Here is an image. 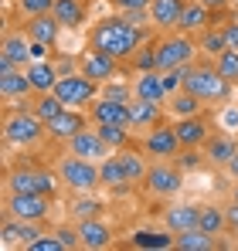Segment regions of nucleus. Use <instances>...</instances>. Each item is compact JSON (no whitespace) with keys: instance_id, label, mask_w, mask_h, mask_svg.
<instances>
[{"instance_id":"f257e3e1","label":"nucleus","mask_w":238,"mask_h":251,"mask_svg":"<svg viewBox=\"0 0 238 251\" xmlns=\"http://www.w3.org/2000/svg\"><path fill=\"white\" fill-rule=\"evenodd\" d=\"M147 44V27L140 24H129L122 14H113V17H102L92 24L89 31V48H99L106 54H113L119 61H133V54Z\"/></svg>"},{"instance_id":"f03ea898","label":"nucleus","mask_w":238,"mask_h":251,"mask_svg":"<svg viewBox=\"0 0 238 251\" xmlns=\"http://www.w3.org/2000/svg\"><path fill=\"white\" fill-rule=\"evenodd\" d=\"M180 88L191 92V95H198L204 105H221V102L232 99L235 85L218 72L214 61H191V65L180 68Z\"/></svg>"},{"instance_id":"7ed1b4c3","label":"nucleus","mask_w":238,"mask_h":251,"mask_svg":"<svg viewBox=\"0 0 238 251\" xmlns=\"http://www.w3.org/2000/svg\"><path fill=\"white\" fill-rule=\"evenodd\" d=\"M44 136H48L44 119H38V116H34L31 109H24V105L3 116V143H7V146L31 150V146H38Z\"/></svg>"},{"instance_id":"20e7f679","label":"nucleus","mask_w":238,"mask_h":251,"mask_svg":"<svg viewBox=\"0 0 238 251\" xmlns=\"http://www.w3.org/2000/svg\"><path fill=\"white\" fill-rule=\"evenodd\" d=\"M55 173L61 180V187L75 190V194H92L102 187V176H99V163L95 160H85V156H75V153H65L58 163H55Z\"/></svg>"},{"instance_id":"39448f33","label":"nucleus","mask_w":238,"mask_h":251,"mask_svg":"<svg viewBox=\"0 0 238 251\" xmlns=\"http://www.w3.org/2000/svg\"><path fill=\"white\" fill-rule=\"evenodd\" d=\"M157 48V72H174V68H184L194 61L198 54V38L194 34H184V31H170L167 38L153 41Z\"/></svg>"},{"instance_id":"423d86ee","label":"nucleus","mask_w":238,"mask_h":251,"mask_svg":"<svg viewBox=\"0 0 238 251\" xmlns=\"http://www.w3.org/2000/svg\"><path fill=\"white\" fill-rule=\"evenodd\" d=\"M7 190H17V194H44V197H58V187H61V180H58V173H51V170H38V167H17L7 173Z\"/></svg>"},{"instance_id":"0eeeda50","label":"nucleus","mask_w":238,"mask_h":251,"mask_svg":"<svg viewBox=\"0 0 238 251\" xmlns=\"http://www.w3.org/2000/svg\"><path fill=\"white\" fill-rule=\"evenodd\" d=\"M55 95L65 102V105H72V109H89L99 95H102V85L92 82L85 72H65L61 78H58V85H55Z\"/></svg>"},{"instance_id":"6e6552de","label":"nucleus","mask_w":238,"mask_h":251,"mask_svg":"<svg viewBox=\"0 0 238 251\" xmlns=\"http://www.w3.org/2000/svg\"><path fill=\"white\" fill-rule=\"evenodd\" d=\"M143 190L157 201H170L184 190V170L177 167L174 160H157L147 170V180H143Z\"/></svg>"},{"instance_id":"1a4fd4ad","label":"nucleus","mask_w":238,"mask_h":251,"mask_svg":"<svg viewBox=\"0 0 238 251\" xmlns=\"http://www.w3.org/2000/svg\"><path fill=\"white\" fill-rule=\"evenodd\" d=\"M51 197L44 194H17V190H7L3 197V214L7 217H17V221H44L51 214Z\"/></svg>"},{"instance_id":"9d476101","label":"nucleus","mask_w":238,"mask_h":251,"mask_svg":"<svg viewBox=\"0 0 238 251\" xmlns=\"http://www.w3.org/2000/svg\"><path fill=\"white\" fill-rule=\"evenodd\" d=\"M140 150H143L147 156H153V160H174L184 146H180V139H177L174 126H153V129H147V136H143Z\"/></svg>"},{"instance_id":"9b49d317","label":"nucleus","mask_w":238,"mask_h":251,"mask_svg":"<svg viewBox=\"0 0 238 251\" xmlns=\"http://www.w3.org/2000/svg\"><path fill=\"white\" fill-rule=\"evenodd\" d=\"M119 58H113V54H106V51H99V48H85L82 51V58H79V72H85L92 82H99V85H106V82H113L119 75Z\"/></svg>"},{"instance_id":"f8f14e48","label":"nucleus","mask_w":238,"mask_h":251,"mask_svg":"<svg viewBox=\"0 0 238 251\" xmlns=\"http://www.w3.org/2000/svg\"><path fill=\"white\" fill-rule=\"evenodd\" d=\"M48 126V139L51 143H68L75 132H82L85 126H92V119H89V112L85 109H65V112H58L51 123H44Z\"/></svg>"},{"instance_id":"ddd939ff","label":"nucleus","mask_w":238,"mask_h":251,"mask_svg":"<svg viewBox=\"0 0 238 251\" xmlns=\"http://www.w3.org/2000/svg\"><path fill=\"white\" fill-rule=\"evenodd\" d=\"M65 146H68V153L85 156V160H95V163H102V160L113 153V150L106 146V139L99 136V129H95V126H85V129H82V132H75Z\"/></svg>"},{"instance_id":"4468645a","label":"nucleus","mask_w":238,"mask_h":251,"mask_svg":"<svg viewBox=\"0 0 238 251\" xmlns=\"http://www.w3.org/2000/svg\"><path fill=\"white\" fill-rule=\"evenodd\" d=\"M170 126H174V132H177V139H180L184 150H201L211 139V123L204 116H180Z\"/></svg>"},{"instance_id":"2eb2a0df","label":"nucleus","mask_w":238,"mask_h":251,"mask_svg":"<svg viewBox=\"0 0 238 251\" xmlns=\"http://www.w3.org/2000/svg\"><path fill=\"white\" fill-rule=\"evenodd\" d=\"M85 112H89L92 126H129V102H116V99L99 95Z\"/></svg>"},{"instance_id":"dca6fc26","label":"nucleus","mask_w":238,"mask_h":251,"mask_svg":"<svg viewBox=\"0 0 238 251\" xmlns=\"http://www.w3.org/2000/svg\"><path fill=\"white\" fill-rule=\"evenodd\" d=\"M31 95H34V85H31L24 68L0 72V99L3 102H31Z\"/></svg>"},{"instance_id":"f3484780","label":"nucleus","mask_w":238,"mask_h":251,"mask_svg":"<svg viewBox=\"0 0 238 251\" xmlns=\"http://www.w3.org/2000/svg\"><path fill=\"white\" fill-rule=\"evenodd\" d=\"M0 54L7 61H14L17 68H28L34 61V41L24 34V27L21 31H7L3 34V44H0Z\"/></svg>"},{"instance_id":"a211bd4d","label":"nucleus","mask_w":238,"mask_h":251,"mask_svg":"<svg viewBox=\"0 0 238 251\" xmlns=\"http://www.w3.org/2000/svg\"><path fill=\"white\" fill-rule=\"evenodd\" d=\"M79 224V238L85 251H106L113 245V227L102 217H89V221H75Z\"/></svg>"},{"instance_id":"6ab92c4d","label":"nucleus","mask_w":238,"mask_h":251,"mask_svg":"<svg viewBox=\"0 0 238 251\" xmlns=\"http://www.w3.org/2000/svg\"><path fill=\"white\" fill-rule=\"evenodd\" d=\"M65 27H61V21L55 17V14H38V17H24V34L31 38L34 44H51L58 41V34H61Z\"/></svg>"},{"instance_id":"aec40b11","label":"nucleus","mask_w":238,"mask_h":251,"mask_svg":"<svg viewBox=\"0 0 238 251\" xmlns=\"http://www.w3.org/2000/svg\"><path fill=\"white\" fill-rule=\"evenodd\" d=\"M184 3L187 0H150V7H147L150 10V27H157V31H177Z\"/></svg>"},{"instance_id":"412c9836","label":"nucleus","mask_w":238,"mask_h":251,"mask_svg":"<svg viewBox=\"0 0 238 251\" xmlns=\"http://www.w3.org/2000/svg\"><path fill=\"white\" fill-rule=\"evenodd\" d=\"M160 119H163V105L160 102L140 99V95L129 99V129L133 132L136 129H153V126H160Z\"/></svg>"},{"instance_id":"4be33fe9","label":"nucleus","mask_w":238,"mask_h":251,"mask_svg":"<svg viewBox=\"0 0 238 251\" xmlns=\"http://www.w3.org/2000/svg\"><path fill=\"white\" fill-rule=\"evenodd\" d=\"M198 217H201L198 204H170V207L163 210V227L170 234H184V231L198 227Z\"/></svg>"},{"instance_id":"5701e85b","label":"nucleus","mask_w":238,"mask_h":251,"mask_svg":"<svg viewBox=\"0 0 238 251\" xmlns=\"http://www.w3.org/2000/svg\"><path fill=\"white\" fill-rule=\"evenodd\" d=\"M238 153V139L232 132H211V139L204 143V160L214 167H228V160Z\"/></svg>"},{"instance_id":"b1692460","label":"nucleus","mask_w":238,"mask_h":251,"mask_svg":"<svg viewBox=\"0 0 238 251\" xmlns=\"http://www.w3.org/2000/svg\"><path fill=\"white\" fill-rule=\"evenodd\" d=\"M133 95L140 99H150V102H167L170 92H167V82H163V72H136L133 78Z\"/></svg>"},{"instance_id":"393cba45","label":"nucleus","mask_w":238,"mask_h":251,"mask_svg":"<svg viewBox=\"0 0 238 251\" xmlns=\"http://www.w3.org/2000/svg\"><path fill=\"white\" fill-rule=\"evenodd\" d=\"M211 17H214V10H208L201 0H187V3H184V14H180V24H177V31H184V34H194V38H198L201 31H208V27H211Z\"/></svg>"},{"instance_id":"a878e982","label":"nucleus","mask_w":238,"mask_h":251,"mask_svg":"<svg viewBox=\"0 0 238 251\" xmlns=\"http://www.w3.org/2000/svg\"><path fill=\"white\" fill-rule=\"evenodd\" d=\"M116 156H119V163H122L126 183H129V187H140V183L147 180V170H150L147 153H143V150H136V146H126V150H116Z\"/></svg>"},{"instance_id":"bb28decb","label":"nucleus","mask_w":238,"mask_h":251,"mask_svg":"<svg viewBox=\"0 0 238 251\" xmlns=\"http://www.w3.org/2000/svg\"><path fill=\"white\" fill-rule=\"evenodd\" d=\"M24 72H28V78H31V85H34V95H41V92H55V85H58V78H61V72H58L48 58L31 61Z\"/></svg>"},{"instance_id":"cd10ccee","label":"nucleus","mask_w":238,"mask_h":251,"mask_svg":"<svg viewBox=\"0 0 238 251\" xmlns=\"http://www.w3.org/2000/svg\"><path fill=\"white\" fill-rule=\"evenodd\" d=\"M51 14L61 21L65 31H79L82 24H85V17H89L85 0H55V10H51Z\"/></svg>"},{"instance_id":"c85d7f7f","label":"nucleus","mask_w":238,"mask_h":251,"mask_svg":"<svg viewBox=\"0 0 238 251\" xmlns=\"http://www.w3.org/2000/svg\"><path fill=\"white\" fill-rule=\"evenodd\" d=\"M174 248L177 251H214V248H221V241H218V234H208L201 227H191V231L177 234Z\"/></svg>"},{"instance_id":"c756f323","label":"nucleus","mask_w":238,"mask_h":251,"mask_svg":"<svg viewBox=\"0 0 238 251\" xmlns=\"http://www.w3.org/2000/svg\"><path fill=\"white\" fill-rule=\"evenodd\" d=\"M99 176H102V187H106V190H129L126 173H122V163H119L116 153H109V156L99 163Z\"/></svg>"},{"instance_id":"7c9ffc66","label":"nucleus","mask_w":238,"mask_h":251,"mask_svg":"<svg viewBox=\"0 0 238 251\" xmlns=\"http://www.w3.org/2000/svg\"><path fill=\"white\" fill-rule=\"evenodd\" d=\"M198 227L201 231H208V234H228V214L225 207H218V204H204L201 207V217H198Z\"/></svg>"},{"instance_id":"2f4dec72","label":"nucleus","mask_w":238,"mask_h":251,"mask_svg":"<svg viewBox=\"0 0 238 251\" xmlns=\"http://www.w3.org/2000/svg\"><path fill=\"white\" fill-rule=\"evenodd\" d=\"M174 241H177V234H170V231H136L133 234V248L147 251H167L174 248Z\"/></svg>"},{"instance_id":"473e14b6","label":"nucleus","mask_w":238,"mask_h":251,"mask_svg":"<svg viewBox=\"0 0 238 251\" xmlns=\"http://www.w3.org/2000/svg\"><path fill=\"white\" fill-rule=\"evenodd\" d=\"M65 109H68V105H65L55 92H41V95L31 99V112H34L38 119H44V123H51V119H55L58 112H65Z\"/></svg>"},{"instance_id":"72a5a7b5","label":"nucleus","mask_w":238,"mask_h":251,"mask_svg":"<svg viewBox=\"0 0 238 251\" xmlns=\"http://www.w3.org/2000/svg\"><path fill=\"white\" fill-rule=\"evenodd\" d=\"M167 109L180 119V116H201V109H204V102H201L198 95H191V92H177L174 99H167Z\"/></svg>"},{"instance_id":"f704fd0d","label":"nucleus","mask_w":238,"mask_h":251,"mask_svg":"<svg viewBox=\"0 0 238 251\" xmlns=\"http://www.w3.org/2000/svg\"><path fill=\"white\" fill-rule=\"evenodd\" d=\"M72 217L75 221H89V217H102V210H106V204L99 201V197H89V194H82V197H75L72 201Z\"/></svg>"},{"instance_id":"c9c22d12","label":"nucleus","mask_w":238,"mask_h":251,"mask_svg":"<svg viewBox=\"0 0 238 251\" xmlns=\"http://www.w3.org/2000/svg\"><path fill=\"white\" fill-rule=\"evenodd\" d=\"M198 48L208 54V58H218V54L228 48L225 31H221V27H208V31H201V34H198Z\"/></svg>"},{"instance_id":"e433bc0d","label":"nucleus","mask_w":238,"mask_h":251,"mask_svg":"<svg viewBox=\"0 0 238 251\" xmlns=\"http://www.w3.org/2000/svg\"><path fill=\"white\" fill-rule=\"evenodd\" d=\"M214 65H218V72L232 85H238V48H225V51L214 58Z\"/></svg>"},{"instance_id":"4c0bfd02","label":"nucleus","mask_w":238,"mask_h":251,"mask_svg":"<svg viewBox=\"0 0 238 251\" xmlns=\"http://www.w3.org/2000/svg\"><path fill=\"white\" fill-rule=\"evenodd\" d=\"M133 68H136V72H153V68H157V48H153V44H143V48L133 54Z\"/></svg>"},{"instance_id":"58836bf2","label":"nucleus","mask_w":238,"mask_h":251,"mask_svg":"<svg viewBox=\"0 0 238 251\" xmlns=\"http://www.w3.org/2000/svg\"><path fill=\"white\" fill-rule=\"evenodd\" d=\"M17 10H21V17L51 14V10H55V0H17Z\"/></svg>"},{"instance_id":"ea45409f","label":"nucleus","mask_w":238,"mask_h":251,"mask_svg":"<svg viewBox=\"0 0 238 251\" xmlns=\"http://www.w3.org/2000/svg\"><path fill=\"white\" fill-rule=\"evenodd\" d=\"M102 95H106V99H116V102H129V99H133V82L116 85V78H113V82L102 85Z\"/></svg>"},{"instance_id":"a19ab883","label":"nucleus","mask_w":238,"mask_h":251,"mask_svg":"<svg viewBox=\"0 0 238 251\" xmlns=\"http://www.w3.org/2000/svg\"><path fill=\"white\" fill-rule=\"evenodd\" d=\"M55 234L61 238V245H65V248H82L79 224H61V227H55Z\"/></svg>"},{"instance_id":"79ce46f5","label":"nucleus","mask_w":238,"mask_h":251,"mask_svg":"<svg viewBox=\"0 0 238 251\" xmlns=\"http://www.w3.org/2000/svg\"><path fill=\"white\" fill-rule=\"evenodd\" d=\"M174 160H177V167H180V170H194V167H201V153H198V150H180Z\"/></svg>"},{"instance_id":"37998d69","label":"nucleus","mask_w":238,"mask_h":251,"mask_svg":"<svg viewBox=\"0 0 238 251\" xmlns=\"http://www.w3.org/2000/svg\"><path fill=\"white\" fill-rule=\"evenodd\" d=\"M109 7L119 10V14H126V10H147L150 0H109Z\"/></svg>"},{"instance_id":"c03bdc74","label":"nucleus","mask_w":238,"mask_h":251,"mask_svg":"<svg viewBox=\"0 0 238 251\" xmlns=\"http://www.w3.org/2000/svg\"><path fill=\"white\" fill-rule=\"evenodd\" d=\"M225 41H228V48H238V17L235 21H225Z\"/></svg>"},{"instance_id":"a18cd8bd","label":"nucleus","mask_w":238,"mask_h":251,"mask_svg":"<svg viewBox=\"0 0 238 251\" xmlns=\"http://www.w3.org/2000/svg\"><path fill=\"white\" fill-rule=\"evenodd\" d=\"M225 214H228V231L238 234V201H232V204L225 207Z\"/></svg>"},{"instance_id":"49530a36","label":"nucleus","mask_w":238,"mask_h":251,"mask_svg":"<svg viewBox=\"0 0 238 251\" xmlns=\"http://www.w3.org/2000/svg\"><path fill=\"white\" fill-rule=\"evenodd\" d=\"M201 3H204L208 10H214V14H218V10H225V7H228L232 0H201Z\"/></svg>"},{"instance_id":"de8ad7c7","label":"nucleus","mask_w":238,"mask_h":251,"mask_svg":"<svg viewBox=\"0 0 238 251\" xmlns=\"http://www.w3.org/2000/svg\"><path fill=\"white\" fill-rule=\"evenodd\" d=\"M225 170H228V176H232V180L238 183V153L232 156V160H228V167H225Z\"/></svg>"},{"instance_id":"09e8293b","label":"nucleus","mask_w":238,"mask_h":251,"mask_svg":"<svg viewBox=\"0 0 238 251\" xmlns=\"http://www.w3.org/2000/svg\"><path fill=\"white\" fill-rule=\"evenodd\" d=\"M232 201H238V183H235V190H232Z\"/></svg>"}]
</instances>
